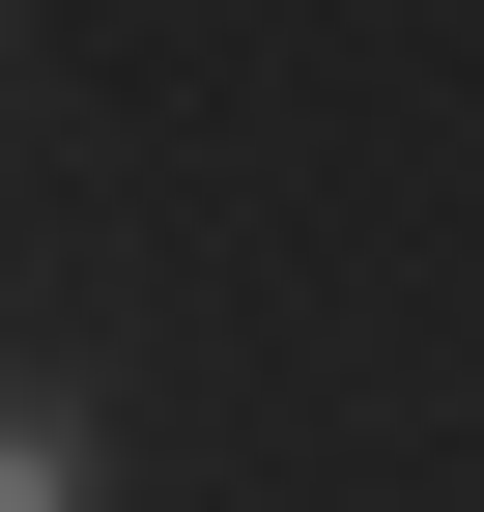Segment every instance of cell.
Returning <instances> with one entry per match:
<instances>
[{
	"mask_svg": "<svg viewBox=\"0 0 484 512\" xmlns=\"http://www.w3.org/2000/svg\"><path fill=\"white\" fill-rule=\"evenodd\" d=\"M0 512H86V427L57 399H0Z\"/></svg>",
	"mask_w": 484,
	"mask_h": 512,
	"instance_id": "cell-1",
	"label": "cell"
}]
</instances>
